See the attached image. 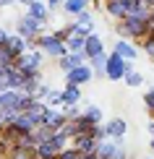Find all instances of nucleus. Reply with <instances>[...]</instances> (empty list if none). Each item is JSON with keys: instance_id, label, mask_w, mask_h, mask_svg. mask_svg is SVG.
<instances>
[{"instance_id": "1", "label": "nucleus", "mask_w": 154, "mask_h": 159, "mask_svg": "<svg viewBox=\"0 0 154 159\" xmlns=\"http://www.w3.org/2000/svg\"><path fill=\"white\" fill-rule=\"evenodd\" d=\"M115 31L120 39H131V42H141V39L149 34V26H146V18L141 16H125L115 24Z\"/></svg>"}, {"instance_id": "2", "label": "nucleus", "mask_w": 154, "mask_h": 159, "mask_svg": "<svg viewBox=\"0 0 154 159\" xmlns=\"http://www.w3.org/2000/svg\"><path fill=\"white\" fill-rule=\"evenodd\" d=\"M42 60H44V52L37 50V47H29L26 52H21V55L13 60V65H16L24 76H34V73L42 70Z\"/></svg>"}, {"instance_id": "3", "label": "nucleus", "mask_w": 154, "mask_h": 159, "mask_svg": "<svg viewBox=\"0 0 154 159\" xmlns=\"http://www.w3.org/2000/svg\"><path fill=\"white\" fill-rule=\"evenodd\" d=\"M31 47L42 50L44 55L55 57V60H58V57H63L65 52H68V50H65V42L55 37V31H52V34H39V37L34 39V42H31Z\"/></svg>"}, {"instance_id": "4", "label": "nucleus", "mask_w": 154, "mask_h": 159, "mask_svg": "<svg viewBox=\"0 0 154 159\" xmlns=\"http://www.w3.org/2000/svg\"><path fill=\"white\" fill-rule=\"evenodd\" d=\"M128 70H133V63H131V60H123V57L115 55V52H110V55H107L105 76L110 78V81H123V76L128 73Z\"/></svg>"}, {"instance_id": "5", "label": "nucleus", "mask_w": 154, "mask_h": 159, "mask_svg": "<svg viewBox=\"0 0 154 159\" xmlns=\"http://www.w3.org/2000/svg\"><path fill=\"white\" fill-rule=\"evenodd\" d=\"M42 26H44L42 21H37V18H31L29 13H26V16H21V18L16 21V34L24 37L26 42H29V47H31V42L42 34Z\"/></svg>"}, {"instance_id": "6", "label": "nucleus", "mask_w": 154, "mask_h": 159, "mask_svg": "<svg viewBox=\"0 0 154 159\" xmlns=\"http://www.w3.org/2000/svg\"><path fill=\"white\" fill-rule=\"evenodd\" d=\"M21 91L18 89H3L0 91V112H21Z\"/></svg>"}, {"instance_id": "7", "label": "nucleus", "mask_w": 154, "mask_h": 159, "mask_svg": "<svg viewBox=\"0 0 154 159\" xmlns=\"http://www.w3.org/2000/svg\"><path fill=\"white\" fill-rule=\"evenodd\" d=\"M91 78H94V70L89 68V65H78V68H73L65 73V84H73V86H84V84H89Z\"/></svg>"}, {"instance_id": "8", "label": "nucleus", "mask_w": 154, "mask_h": 159, "mask_svg": "<svg viewBox=\"0 0 154 159\" xmlns=\"http://www.w3.org/2000/svg\"><path fill=\"white\" fill-rule=\"evenodd\" d=\"M84 63H86L84 50H78V52H65L63 57H58V68L63 70V73H68V70L78 68V65H84Z\"/></svg>"}, {"instance_id": "9", "label": "nucleus", "mask_w": 154, "mask_h": 159, "mask_svg": "<svg viewBox=\"0 0 154 159\" xmlns=\"http://www.w3.org/2000/svg\"><path fill=\"white\" fill-rule=\"evenodd\" d=\"M71 146L78 149L81 154H94V149H97V138L91 136V133H78V136L71 138Z\"/></svg>"}, {"instance_id": "10", "label": "nucleus", "mask_w": 154, "mask_h": 159, "mask_svg": "<svg viewBox=\"0 0 154 159\" xmlns=\"http://www.w3.org/2000/svg\"><path fill=\"white\" fill-rule=\"evenodd\" d=\"M3 47L8 50V55L13 57V60H16V57L21 55V52H26V50H29V42H26L24 37H18V34H8V39L3 42Z\"/></svg>"}, {"instance_id": "11", "label": "nucleus", "mask_w": 154, "mask_h": 159, "mask_svg": "<svg viewBox=\"0 0 154 159\" xmlns=\"http://www.w3.org/2000/svg\"><path fill=\"white\" fill-rule=\"evenodd\" d=\"M112 52H115V55H120L123 60H131V63L138 57V47L131 42V39H118L115 47H112Z\"/></svg>"}, {"instance_id": "12", "label": "nucleus", "mask_w": 154, "mask_h": 159, "mask_svg": "<svg viewBox=\"0 0 154 159\" xmlns=\"http://www.w3.org/2000/svg\"><path fill=\"white\" fill-rule=\"evenodd\" d=\"M99 52H105V42H102V37H99L97 31L86 34V42H84V55H86V60H89V57H94V55H99Z\"/></svg>"}, {"instance_id": "13", "label": "nucleus", "mask_w": 154, "mask_h": 159, "mask_svg": "<svg viewBox=\"0 0 154 159\" xmlns=\"http://www.w3.org/2000/svg\"><path fill=\"white\" fill-rule=\"evenodd\" d=\"M65 120H68V117L63 115V110L47 107V112H44V117H42V125H47V128H52V130H60L65 125Z\"/></svg>"}, {"instance_id": "14", "label": "nucleus", "mask_w": 154, "mask_h": 159, "mask_svg": "<svg viewBox=\"0 0 154 159\" xmlns=\"http://www.w3.org/2000/svg\"><path fill=\"white\" fill-rule=\"evenodd\" d=\"M105 130H107V138H123L128 130V123L123 117H112L110 123H105Z\"/></svg>"}, {"instance_id": "15", "label": "nucleus", "mask_w": 154, "mask_h": 159, "mask_svg": "<svg viewBox=\"0 0 154 159\" xmlns=\"http://www.w3.org/2000/svg\"><path fill=\"white\" fill-rule=\"evenodd\" d=\"M26 13H29L31 18H37V21H42V24H47V16H50L47 5H44L42 0H34V3H29V5H26Z\"/></svg>"}, {"instance_id": "16", "label": "nucleus", "mask_w": 154, "mask_h": 159, "mask_svg": "<svg viewBox=\"0 0 154 159\" xmlns=\"http://www.w3.org/2000/svg\"><path fill=\"white\" fill-rule=\"evenodd\" d=\"M60 94H63V104H81V86L65 84L60 89Z\"/></svg>"}, {"instance_id": "17", "label": "nucleus", "mask_w": 154, "mask_h": 159, "mask_svg": "<svg viewBox=\"0 0 154 159\" xmlns=\"http://www.w3.org/2000/svg\"><path fill=\"white\" fill-rule=\"evenodd\" d=\"M105 11L110 18L120 21V18H125V0H105Z\"/></svg>"}, {"instance_id": "18", "label": "nucleus", "mask_w": 154, "mask_h": 159, "mask_svg": "<svg viewBox=\"0 0 154 159\" xmlns=\"http://www.w3.org/2000/svg\"><path fill=\"white\" fill-rule=\"evenodd\" d=\"M24 112H26V115H29L31 120L39 125V123H42V117H44V112H47V104H44L42 99H34V102H31V107H29V110H24Z\"/></svg>"}, {"instance_id": "19", "label": "nucleus", "mask_w": 154, "mask_h": 159, "mask_svg": "<svg viewBox=\"0 0 154 159\" xmlns=\"http://www.w3.org/2000/svg\"><path fill=\"white\" fill-rule=\"evenodd\" d=\"M60 8H63V13H68V16L73 18L76 13H81V11H86V8H89V0H65V3L60 5Z\"/></svg>"}, {"instance_id": "20", "label": "nucleus", "mask_w": 154, "mask_h": 159, "mask_svg": "<svg viewBox=\"0 0 154 159\" xmlns=\"http://www.w3.org/2000/svg\"><path fill=\"white\" fill-rule=\"evenodd\" d=\"M105 63H107V52H99V55H94V57L86 60V65H89L97 76H105Z\"/></svg>"}, {"instance_id": "21", "label": "nucleus", "mask_w": 154, "mask_h": 159, "mask_svg": "<svg viewBox=\"0 0 154 159\" xmlns=\"http://www.w3.org/2000/svg\"><path fill=\"white\" fill-rule=\"evenodd\" d=\"M84 42H86V34L73 31V34L65 39V50H68V52H78V50H84Z\"/></svg>"}, {"instance_id": "22", "label": "nucleus", "mask_w": 154, "mask_h": 159, "mask_svg": "<svg viewBox=\"0 0 154 159\" xmlns=\"http://www.w3.org/2000/svg\"><path fill=\"white\" fill-rule=\"evenodd\" d=\"M5 159H34V151L31 149H21V146H11Z\"/></svg>"}, {"instance_id": "23", "label": "nucleus", "mask_w": 154, "mask_h": 159, "mask_svg": "<svg viewBox=\"0 0 154 159\" xmlns=\"http://www.w3.org/2000/svg\"><path fill=\"white\" fill-rule=\"evenodd\" d=\"M44 104H47V107H55V110L63 107V94H60V89H50V94L44 97Z\"/></svg>"}, {"instance_id": "24", "label": "nucleus", "mask_w": 154, "mask_h": 159, "mask_svg": "<svg viewBox=\"0 0 154 159\" xmlns=\"http://www.w3.org/2000/svg\"><path fill=\"white\" fill-rule=\"evenodd\" d=\"M81 112H84L86 117H89L91 123H102V107H97V104H86Z\"/></svg>"}, {"instance_id": "25", "label": "nucleus", "mask_w": 154, "mask_h": 159, "mask_svg": "<svg viewBox=\"0 0 154 159\" xmlns=\"http://www.w3.org/2000/svg\"><path fill=\"white\" fill-rule=\"evenodd\" d=\"M123 81H125V86H133V89H136V86L144 84V76L138 73V70H128V73L123 76Z\"/></svg>"}, {"instance_id": "26", "label": "nucleus", "mask_w": 154, "mask_h": 159, "mask_svg": "<svg viewBox=\"0 0 154 159\" xmlns=\"http://www.w3.org/2000/svg\"><path fill=\"white\" fill-rule=\"evenodd\" d=\"M110 159H128V151H125L123 138H115V146H112V154H110Z\"/></svg>"}, {"instance_id": "27", "label": "nucleus", "mask_w": 154, "mask_h": 159, "mask_svg": "<svg viewBox=\"0 0 154 159\" xmlns=\"http://www.w3.org/2000/svg\"><path fill=\"white\" fill-rule=\"evenodd\" d=\"M58 159H81V151H78V149H73L71 143H68V146H65V149H60Z\"/></svg>"}, {"instance_id": "28", "label": "nucleus", "mask_w": 154, "mask_h": 159, "mask_svg": "<svg viewBox=\"0 0 154 159\" xmlns=\"http://www.w3.org/2000/svg\"><path fill=\"white\" fill-rule=\"evenodd\" d=\"M141 50H144L146 55H149L152 60H154V34H146V37L141 39Z\"/></svg>"}, {"instance_id": "29", "label": "nucleus", "mask_w": 154, "mask_h": 159, "mask_svg": "<svg viewBox=\"0 0 154 159\" xmlns=\"http://www.w3.org/2000/svg\"><path fill=\"white\" fill-rule=\"evenodd\" d=\"M60 110H63V115L68 117V120H73V117H78V115H81V107H78V104H63Z\"/></svg>"}, {"instance_id": "30", "label": "nucleus", "mask_w": 154, "mask_h": 159, "mask_svg": "<svg viewBox=\"0 0 154 159\" xmlns=\"http://www.w3.org/2000/svg\"><path fill=\"white\" fill-rule=\"evenodd\" d=\"M144 104H146V110L154 115V89H149V91L144 94Z\"/></svg>"}, {"instance_id": "31", "label": "nucleus", "mask_w": 154, "mask_h": 159, "mask_svg": "<svg viewBox=\"0 0 154 159\" xmlns=\"http://www.w3.org/2000/svg\"><path fill=\"white\" fill-rule=\"evenodd\" d=\"M47 94H50V86H47V84H39V86H37V91H34V97H37V99H42V102H44V97H47Z\"/></svg>"}, {"instance_id": "32", "label": "nucleus", "mask_w": 154, "mask_h": 159, "mask_svg": "<svg viewBox=\"0 0 154 159\" xmlns=\"http://www.w3.org/2000/svg\"><path fill=\"white\" fill-rule=\"evenodd\" d=\"M11 63H13V57L8 55V50L0 44V65H11Z\"/></svg>"}, {"instance_id": "33", "label": "nucleus", "mask_w": 154, "mask_h": 159, "mask_svg": "<svg viewBox=\"0 0 154 159\" xmlns=\"http://www.w3.org/2000/svg\"><path fill=\"white\" fill-rule=\"evenodd\" d=\"M63 3H65V0H47L44 5H47V11H58V8H60Z\"/></svg>"}, {"instance_id": "34", "label": "nucleus", "mask_w": 154, "mask_h": 159, "mask_svg": "<svg viewBox=\"0 0 154 159\" xmlns=\"http://www.w3.org/2000/svg\"><path fill=\"white\" fill-rule=\"evenodd\" d=\"M146 26H149V34L154 31V8H152V13L146 16Z\"/></svg>"}, {"instance_id": "35", "label": "nucleus", "mask_w": 154, "mask_h": 159, "mask_svg": "<svg viewBox=\"0 0 154 159\" xmlns=\"http://www.w3.org/2000/svg\"><path fill=\"white\" fill-rule=\"evenodd\" d=\"M5 39H8V31H5V29H0V44H3Z\"/></svg>"}, {"instance_id": "36", "label": "nucleus", "mask_w": 154, "mask_h": 159, "mask_svg": "<svg viewBox=\"0 0 154 159\" xmlns=\"http://www.w3.org/2000/svg\"><path fill=\"white\" fill-rule=\"evenodd\" d=\"M16 0H0V8H5V5H13Z\"/></svg>"}, {"instance_id": "37", "label": "nucleus", "mask_w": 154, "mask_h": 159, "mask_svg": "<svg viewBox=\"0 0 154 159\" xmlns=\"http://www.w3.org/2000/svg\"><path fill=\"white\" fill-rule=\"evenodd\" d=\"M5 125H8V123H5V117L0 115V133H3V130H5Z\"/></svg>"}, {"instance_id": "38", "label": "nucleus", "mask_w": 154, "mask_h": 159, "mask_svg": "<svg viewBox=\"0 0 154 159\" xmlns=\"http://www.w3.org/2000/svg\"><path fill=\"white\" fill-rule=\"evenodd\" d=\"M5 154H8V149H5L3 143H0V159H5Z\"/></svg>"}, {"instance_id": "39", "label": "nucleus", "mask_w": 154, "mask_h": 159, "mask_svg": "<svg viewBox=\"0 0 154 159\" xmlns=\"http://www.w3.org/2000/svg\"><path fill=\"white\" fill-rule=\"evenodd\" d=\"M16 3H21V5H29V3H34V0H16Z\"/></svg>"}, {"instance_id": "40", "label": "nucleus", "mask_w": 154, "mask_h": 159, "mask_svg": "<svg viewBox=\"0 0 154 159\" xmlns=\"http://www.w3.org/2000/svg\"><path fill=\"white\" fill-rule=\"evenodd\" d=\"M144 3H146V5H149V8H154V0H144Z\"/></svg>"}, {"instance_id": "41", "label": "nucleus", "mask_w": 154, "mask_h": 159, "mask_svg": "<svg viewBox=\"0 0 154 159\" xmlns=\"http://www.w3.org/2000/svg\"><path fill=\"white\" fill-rule=\"evenodd\" d=\"M149 149H152V154H154V136H152V143H149Z\"/></svg>"}, {"instance_id": "42", "label": "nucleus", "mask_w": 154, "mask_h": 159, "mask_svg": "<svg viewBox=\"0 0 154 159\" xmlns=\"http://www.w3.org/2000/svg\"><path fill=\"white\" fill-rule=\"evenodd\" d=\"M146 159H154V154H152V157H146Z\"/></svg>"}, {"instance_id": "43", "label": "nucleus", "mask_w": 154, "mask_h": 159, "mask_svg": "<svg viewBox=\"0 0 154 159\" xmlns=\"http://www.w3.org/2000/svg\"><path fill=\"white\" fill-rule=\"evenodd\" d=\"M152 117H154V115H152Z\"/></svg>"}]
</instances>
